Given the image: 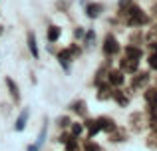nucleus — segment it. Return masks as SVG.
Segmentation results:
<instances>
[{"label": "nucleus", "mask_w": 157, "mask_h": 151, "mask_svg": "<svg viewBox=\"0 0 157 151\" xmlns=\"http://www.w3.org/2000/svg\"><path fill=\"white\" fill-rule=\"evenodd\" d=\"M111 97L117 101L119 108H127V105H129V97H127V96H125V92H121V89H113Z\"/></svg>", "instance_id": "f3484780"}, {"label": "nucleus", "mask_w": 157, "mask_h": 151, "mask_svg": "<svg viewBox=\"0 0 157 151\" xmlns=\"http://www.w3.org/2000/svg\"><path fill=\"white\" fill-rule=\"evenodd\" d=\"M129 123H131V129H133V131H141V129L145 127L143 115L139 111H135V113H131V115H129Z\"/></svg>", "instance_id": "2eb2a0df"}, {"label": "nucleus", "mask_w": 157, "mask_h": 151, "mask_svg": "<svg viewBox=\"0 0 157 151\" xmlns=\"http://www.w3.org/2000/svg\"><path fill=\"white\" fill-rule=\"evenodd\" d=\"M28 117H30V108H24L22 111H20V115L16 117V121H14V131L22 133L24 129H26V125H28Z\"/></svg>", "instance_id": "423d86ee"}, {"label": "nucleus", "mask_w": 157, "mask_h": 151, "mask_svg": "<svg viewBox=\"0 0 157 151\" xmlns=\"http://www.w3.org/2000/svg\"><path fill=\"white\" fill-rule=\"evenodd\" d=\"M119 16H123V18H125V24H127V26H131V28L145 26V24L149 22V16H147L139 6H135V4H129L125 10L119 12Z\"/></svg>", "instance_id": "f257e3e1"}, {"label": "nucleus", "mask_w": 157, "mask_h": 151, "mask_svg": "<svg viewBox=\"0 0 157 151\" xmlns=\"http://www.w3.org/2000/svg\"><path fill=\"white\" fill-rule=\"evenodd\" d=\"M111 93H113V85H111L107 80L101 81V84H98V100H100V101L111 100Z\"/></svg>", "instance_id": "39448f33"}, {"label": "nucleus", "mask_w": 157, "mask_h": 151, "mask_svg": "<svg viewBox=\"0 0 157 151\" xmlns=\"http://www.w3.org/2000/svg\"><path fill=\"white\" fill-rule=\"evenodd\" d=\"M101 12H104V4H100V2L86 4V16H88V18H98Z\"/></svg>", "instance_id": "f8f14e48"}, {"label": "nucleus", "mask_w": 157, "mask_h": 151, "mask_svg": "<svg viewBox=\"0 0 157 151\" xmlns=\"http://www.w3.org/2000/svg\"><path fill=\"white\" fill-rule=\"evenodd\" d=\"M147 64H149L151 70H155V72H157V52H153V54L147 58Z\"/></svg>", "instance_id": "cd10ccee"}, {"label": "nucleus", "mask_w": 157, "mask_h": 151, "mask_svg": "<svg viewBox=\"0 0 157 151\" xmlns=\"http://www.w3.org/2000/svg\"><path fill=\"white\" fill-rule=\"evenodd\" d=\"M56 125H58L60 129H66V127H70V125H72V119H70L68 115H60V117L56 119Z\"/></svg>", "instance_id": "5701e85b"}, {"label": "nucleus", "mask_w": 157, "mask_h": 151, "mask_svg": "<svg viewBox=\"0 0 157 151\" xmlns=\"http://www.w3.org/2000/svg\"><path fill=\"white\" fill-rule=\"evenodd\" d=\"M72 54H70V50L68 48H64V50H60L58 52V62H60V66L64 68L66 72H70V62H72Z\"/></svg>", "instance_id": "4468645a"}, {"label": "nucleus", "mask_w": 157, "mask_h": 151, "mask_svg": "<svg viewBox=\"0 0 157 151\" xmlns=\"http://www.w3.org/2000/svg\"><path fill=\"white\" fill-rule=\"evenodd\" d=\"M143 100L147 105H157V88H147L143 92Z\"/></svg>", "instance_id": "412c9836"}, {"label": "nucleus", "mask_w": 157, "mask_h": 151, "mask_svg": "<svg viewBox=\"0 0 157 151\" xmlns=\"http://www.w3.org/2000/svg\"><path fill=\"white\" fill-rule=\"evenodd\" d=\"M155 28H157V26H155Z\"/></svg>", "instance_id": "e433bc0d"}, {"label": "nucleus", "mask_w": 157, "mask_h": 151, "mask_svg": "<svg viewBox=\"0 0 157 151\" xmlns=\"http://www.w3.org/2000/svg\"><path fill=\"white\" fill-rule=\"evenodd\" d=\"M0 34H2V26H0Z\"/></svg>", "instance_id": "f704fd0d"}, {"label": "nucleus", "mask_w": 157, "mask_h": 151, "mask_svg": "<svg viewBox=\"0 0 157 151\" xmlns=\"http://www.w3.org/2000/svg\"><path fill=\"white\" fill-rule=\"evenodd\" d=\"M155 88H157V81H155Z\"/></svg>", "instance_id": "c9c22d12"}, {"label": "nucleus", "mask_w": 157, "mask_h": 151, "mask_svg": "<svg viewBox=\"0 0 157 151\" xmlns=\"http://www.w3.org/2000/svg\"><path fill=\"white\" fill-rule=\"evenodd\" d=\"M119 42H117V38H115L113 34H109L107 32L105 34V38H104V54L107 56V58H111V56H115V54H119Z\"/></svg>", "instance_id": "f03ea898"}, {"label": "nucleus", "mask_w": 157, "mask_h": 151, "mask_svg": "<svg viewBox=\"0 0 157 151\" xmlns=\"http://www.w3.org/2000/svg\"><path fill=\"white\" fill-rule=\"evenodd\" d=\"M153 12H155V14H157V4H155V6H153Z\"/></svg>", "instance_id": "72a5a7b5"}, {"label": "nucleus", "mask_w": 157, "mask_h": 151, "mask_svg": "<svg viewBox=\"0 0 157 151\" xmlns=\"http://www.w3.org/2000/svg\"><path fill=\"white\" fill-rule=\"evenodd\" d=\"M82 133H84V123H72V135L80 137Z\"/></svg>", "instance_id": "bb28decb"}, {"label": "nucleus", "mask_w": 157, "mask_h": 151, "mask_svg": "<svg viewBox=\"0 0 157 151\" xmlns=\"http://www.w3.org/2000/svg\"><path fill=\"white\" fill-rule=\"evenodd\" d=\"M149 72H135V76L131 77V89H141L149 84Z\"/></svg>", "instance_id": "20e7f679"}, {"label": "nucleus", "mask_w": 157, "mask_h": 151, "mask_svg": "<svg viewBox=\"0 0 157 151\" xmlns=\"http://www.w3.org/2000/svg\"><path fill=\"white\" fill-rule=\"evenodd\" d=\"M84 34H86V30L82 26H78L76 30H74V36H76V38H84Z\"/></svg>", "instance_id": "7c9ffc66"}, {"label": "nucleus", "mask_w": 157, "mask_h": 151, "mask_svg": "<svg viewBox=\"0 0 157 151\" xmlns=\"http://www.w3.org/2000/svg\"><path fill=\"white\" fill-rule=\"evenodd\" d=\"M28 50H30V54H32V58H36L38 60L40 58V52H38V44H36V34L34 32H28Z\"/></svg>", "instance_id": "dca6fc26"}, {"label": "nucleus", "mask_w": 157, "mask_h": 151, "mask_svg": "<svg viewBox=\"0 0 157 151\" xmlns=\"http://www.w3.org/2000/svg\"><path fill=\"white\" fill-rule=\"evenodd\" d=\"M129 4H133V2H131V0H119V12L125 10V8L129 6Z\"/></svg>", "instance_id": "2f4dec72"}, {"label": "nucleus", "mask_w": 157, "mask_h": 151, "mask_svg": "<svg viewBox=\"0 0 157 151\" xmlns=\"http://www.w3.org/2000/svg\"><path fill=\"white\" fill-rule=\"evenodd\" d=\"M82 40H84L86 46H92L94 40H96V32H94V30H88V32L84 34V38H82Z\"/></svg>", "instance_id": "393cba45"}, {"label": "nucleus", "mask_w": 157, "mask_h": 151, "mask_svg": "<svg viewBox=\"0 0 157 151\" xmlns=\"http://www.w3.org/2000/svg\"><path fill=\"white\" fill-rule=\"evenodd\" d=\"M105 80L109 81L111 85L119 88V85H123V81H125V74H123L121 70H107V76H105Z\"/></svg>", "instance_id": "6e6552de"}, {"label": "nucleus", "mask_w": 157, "mask_h": 151, "mask_svg": "<svg viewBox=\"0 0 157 151\" xmlns=\"http://www.w3.org/2000/svg\"><path fill=\"white\" fill-rule=\"evenodd\" d=\"M4 84H6V88H8V92H10V97L14 100V104H20V100H22V97H20V89H18V84H16V81L12 80L10 76H8L6 80H4Z\"/></svg>", "instance_id": "9d476101"}, {"label": "nucleus", "mask_w": 157, "mask_h": 151, "mask_svg": "<svg viewBox=\"0 0 157 151\" xmlns=\"http://www.w3.org/2000/svg\"><path fill=\"white\" fill-rule=\"evenodd\" d=\"M68 50H70V54H72V58H74V60H76V58H80V54H82V50H80V48H78V46H76V44H72V46H70V48H68Z\"/></svg>", "instance_id": "c756f323"}, {"label": "nucleus", "mask_w": 157, "mask_h": 151, "mask_svg": "<svg viewBox=\"0 0 157 151\" xmlns=\"http://www.w3.org/2000/svg\"><path fill=\"white\" fill-rule=\"evenodd\" d=\"M141 40H143V34H141V32H133V34L129 36V44H133V46L141 44Z\"/></svg>", "instance_id": "a878e982"}, {"label": "nucleus", "mask_w": 157, "mask_h": 151, "mask_svg": "<svg viewBox=\"0 0 157 151\" xmlns=\"http://www.w3.org/2000/svg\"><path fill=\"white\" fill-rule=\"evenodd\" d=\"M109 137H111V141H113V143H121V141L127 139V131L123 127H115L113 131L109 133Z\"/></svg>", "instance_id": "aec40b11"}, {"label": "nucleus", "mask_w": 157, "mask_h": 151, "mask_svg": "<svg viewBox=\"0 0 157 151\" xmlns=\"http://www.w3.org/2000/svg\"><path fill=\"white\" fill-rule=\"evenodd\" d=\"M70 109L74 113H78L80 117H88V104L84 100H78V101H72L70 104Z\"/></svg>", "instance_id": "ddd939ff"}, {"label": "nucleus", "mask_w": 157, "mask_h": 151, "mask_svg": "<svg viewBox=\"0 0 157 151\" xmlns=\"http://www.w3.org/2000/svg\"><path fill=\"white\" fill-rule=\"evenodd\" d=\"M125 56L139 62V60H141V56H143V50L139 46H133V44H131V46H125Z\"/></svg>", "instance_id": "6ab92c4d"}, {"label": "nucleus", "mask_w": 157, "mask_h": 151, "mask_svg": "<svg viewBox=\"0 0 157 151\" xmlns=\"http://www.w3.org/2000/svg\"><path fill=\"white\" fill-rule=\"evenodd\" d=\"M66 151H78V147H80V143H78V137H74V135H70L68 137V141H66Z\"/></svg>", "instance_id": "4be33fe9"}, {"label": "nucleus", "mask_w": 157, "mask_h": 151, "mask_svg": "<svg viewBox=\"0 0 157 151\" xmlns=\"http://www.w3.org/2000/svg\"><path fill=\"white\" fill-rule=\"evenodd\" d=\"M68 137H70L68 133H62V135L58 137V141H60V143H66V141H68Z\"/></svg>", "instance_id": "473e14b6"}, {"label": "nucleus", "mask_w": 157, "mask_h": 151, "mask_svg": "<svg viewBox=\"0 0 157 151\" xmlns=\"http://www.w3.org/2000/svg\"><path fill=\"white\" fill-rule=\"evenodd\" d=\"M105 76H107V68H105V66H101L100 70H98V74H96V80H94V84H96V85H98V84H101Z\"/></svg>", "instance_id": "b1692460"}, {"label": "nucleus", "mask_w": 157, "mask_h": 151, "mask_svg": "<svg viewBox=\"0 0 157 151\" xmlns=\"http://www.w3.org/2000/svg\"><path fill=\"white\" fill-rule=\"evenodd\" d=\"M46 135H48V121H44L42 127H40V131H38L36 141L32 145H28L26 151H40V149H42V145H44V141H46Z\"/></svg>", "instance_id": "7ed1b4c3"}, {"label": "nucleus", "mask_w": 157, "mask_h": 151, "mask_svg": "<svg viewBox=\"0 0 157 151\" xmlns=\"http://www.w3.org/2000/svg\"><path fill=\"white\" fill-rule=\"evenodd\" d=\"M96 119H98V123H100V129H101V131H105L107 135L117 127V123H115L111 117H107V115H100V117H96Z\"/></svg>", "instance_id": "1a4fd4ad"}, {"label": "nucleus", "mask_w": 157, "mask_h": 151, "mask_svg": "<svg viewBox=\"0 0 157 151\" xmlns=\"http://www.w3.org/2000/svg\"><path fill=\"white\" fill-rule=\"evenodd\" d=\"M84 129H88V137H90V139H94V137H96L98 133L101 131V129H100V123H98V119H92V117H86Z\"/></svg>", "instance_id": "9b49d317"}, {"label": "nucleus", "mask_w": 157, "mask_h": 151, "mask_svg": "<svg viewBox=\"0 0 157 151\" xmlns=\"http://www.w3.org/2000/svg\"><path fill=\"white\" fill-rule=\"evenodd\" d=\"M137 68H139V62H137V60L127 58V56H123V60L119 62V70H121L123 74H135Z\"/></svg>", "instance_id": "0eeeda50"}, {"label": "nucleus", "mask_w": 157, "mask_h": 151, "mask_svg": "<svg viewBox=\"0 0 157 151\" xmlns=\"http://www.w3.org/2000/svg\"><path fill=\"white\" fill-rule=\"evenodd\" d=\"M84 151H101V147L98 143H94V141H88V143L84 145Z\"/></svg>", "instance_id": "c85d7f7f"}, {"label": "nucleus", "mask_w": 157, "mask_h": 151, "mask_svg": "<svg viewBox=\"0 0 157 151\" xmlns=\"http://www.w3.org/2000/svg\"><path fill=\"white\" fill-rule=\"evenodd\" d=\"M60 36H62V28L60 26H56V24H52L50 28L46 30V38H48V42H58L60 40Z\"/></svg>", "instance_id": "a211bd4d"}]
</instances>
